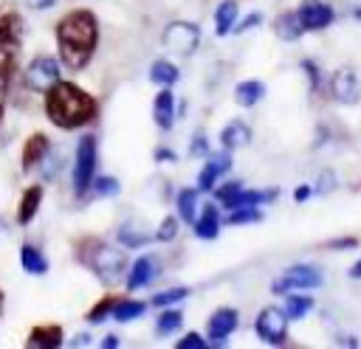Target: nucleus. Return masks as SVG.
I'll return each instance as SVG.
<instances>
[{
  "label": "nucleus",
  "instance_id": "45",
  "mask_svg": "<svg viewBox=\"0 0 361 349\" xmlns=\"http://www.w3.org/2000/svg\"><path fill=\"white\" fill-rule=\"evenodd\" d=\"M102 346H104V349L118 346V335H113V332H110V335H104V338H102Z\"/></svg>",
  "mask_w": 361,
  "mask_h": 349
},
{
  "label": "nucleus",
  "instance_id": "30",
  "mask_svg": "<svg viewBox=\"0 0 361 349\" xmlns=\"http://www.w3.org/2000/svg\"><path fill=\"white\" fill-rule=\"evenodd\" d=\"M259 220H262V211L257 205H237V208H228L226 225H248V222H259Z\"/></svg>",
  "mask_w": 361,
  "mask_h": 349
},
{
  "label": "nucleus",
  "instance_id": "43",
  "mask_svg": "<svg viewBox=\"0 0 361 349\" xmlns=\"http://www.w3.org/2000/svg\"><path fill=\"white\" fill-rule=\"evenodd\" d=\"M310 194H313V189H310V186H296L293 200H296V203H305V200H310Z\"/></svg>",
  "mask_w": 361,
  "mask_h": 349
},
{
  "label": "nucleus",
  "instance_id": "37",
  "mask_svg": "<svg viewBox=\"0 0 361 349\" xmlns=\"http://www.w3.org/2000/svg\"><path fill=\"white\" fill-rule=\"evenodd\" d=\"M175 234H178V220H175V217H164V220H161V225L155 228L152 239H158V242H172V239H175Z\"/></svg>",
  "mask_w": 361,
  "mask_h": 349
},
{
  "label": "nucleus",
  "instance_id": "35",
  "mask_svg": "<svg viewBox=\"0 0 361 349\" xmlns=\"http://www.w3.org/2000/svg\"><path fill=\"white\" fill-rule=\"evenodd\" d=\"M189 296V287H169V290H161L152 296V304L155 307H169V304H178Z\"/></svg>",
  "mask_w": 361,
  "mask_h": 349
},
{
  "label": "nucleus",
  "instance_id": "44",
  "mask_svg": "<svg viewBox=\"0 0 361 349\" xmlns=\"http://www.w3.org/2000/svg\"><path fill=\"white\" fill-rule=\"evenodd\" d=\"M155 160H175V155H172L166 146H158V149H155Z\"/></svg>",
  "mask_w": 361,
  "mask_h": 349
},
{
  "label": "nucleus",
  "instance_id": "29",
  "mask_svg": "<svg viewBox=\"0 0 361 349\" xmlns=\"http://www.w3.org/2000/svg\"><path fill=\"white\" fill-rule=\"evenodd\" d=\"M282 310H285L288 321H299V318H305V315L313 310V298H310V296H302V293H288Z\"/></svg>",
  "mask_w": 361,
  "mask_h": 349
},
{
  "label": "nucleus",
  "instance_id": "48",
  "mask_svg": "<svg viewBox=\"0 0 361 349\" xmlns=\"http://www.w3.org/2000/svg\"><path fill=\"white\" fill-rule=\"evenodd\" d=\"M355 17H361V8H358V11H355Z\"/></svg>",
  "mask_w": 361,
  "mask_h": 349
},
{
  "label": "nucleus",
  "instance_id": "13",
  "mask_svg": "<svg viewBox=\"0 0 361 349\" xmlns=\"http://www.w3.org/2000/svg\"><path fill=\"white\" fill-rule=\"evenodd\" d=\"M48 149H51V138H48L45 132H31V135L23 141V152H20V166H23V172H34L39 163H45Z\"/></svg>",
  "mask_w": 361,
  "mask_h": 349
},
{
  "label": "nucleus",
  "instance_id": "15",
  "mask_svg": "<svg viewBox=\"0 0 361 349\" xmlns=\"http://www.w3.org/2000/svg\"><path fill=\"white\" fill-rule=\"evenodd\" d=\"M62 343H65V332L59 324H37L25 338V346L31 349H59Z\"/></svg>",
  "mask_w": 361,
  "mask_h": 349
},
{
  "label": "nucleus",
  "instance_id": "10",
  "mask_svg": "<svg viewBox=\"0 0 361 349\" xmlns=\"http://www.w3.org/2000/svg\"><path fill=\"white\" fill-rule=\"evenodd\" d=\"M296 17H299L302 31H322L336 20L333 8L324 0H302L296 8Z\"/></svg>",
  "mask_w": 361,
  "mask_h": 349
},
{
  "label": "nucleus",
  "instance_id": "46",
  "mask_svg": "<svg viewBox=\"0 0 361 349\" xmlns=\"http://www.w3.org/2000/svg\"><path fill=\"white\" fill-rule=\"evenodd\" d=\"M350 276H353V279H361V259H358V262L350 267Z\"/></svg>",
  "mask_w": 361,
  "mask_h": 349
},
{
  "label": "nucleus",
  "instance_id": "6",
  "mask_svg": "<svg viewBox=\"0 0 361 349\" xmlns=\"http://www.w3.org/2000/svg\"><path fill=\"white\" fill-rule=\"evenodd\" d=\"M319 284H322V270L302 262V265H290L288 270H282V276L274 279L271 293L288 296L293 290H310V287H319Z\"/></svg>",
  "mask_w": 361,
  "mask_h": 349
},
{
  "label": "nucleus",
  "instance_id": "2",
  "mask_svg": "<svg viewBox=\"0 0 361 349\" xmlns=\"http://www.w3.org/2000/svg\"><path fill=\"white\" fill-rule=\"evenodd\" d=\"M48 121L59 129H79L85 124H90L99 115V101L96 96H90L85 87H79L76 82L68 79H56L48 90H45V104H42Z\"/></svg>",
  "mask_w": 361,
  "mask_h": 349
},
{
  "label": "nucleus",
  "instance_id": "39",
  "mask_svg": "<svg viewBox=\"0 0 361 349\" xmlns=\"http://www.w3.org/2000/svg\"><path fill=\"white\" fill-rule=\"evenodd\" d=\"M189 155H192V158H203V155H209V138L197 132V135L192 138V144H189Z\"/></svg>",
  "mask_w": 361,
  "mask_h": 349
},
{
  "label": "nucleus",
  "instance_id": "47",
  "mask_svg": "<svg viewBox=\"0 0 361 349\" xmlns=\"http://www.w3.org/2000/svg\"><path fill=\"white\" fill-rule=\"evenodd\" d=\"M0 312H3V290H0Z\"/></svg>",
  "mask_w": 361,
  "mask_h": 349
},
{
  "label": "nucleus",
  "instance_id": "20",
  "mask_svg": "<svg viewBox=\"0 0 361 349\" xmlns=\"http://www.w3.org/2000/svg\"><path fill=\"white\" fill-rule=\"evenodd\" d=\"M155 270H158V262H155V256H138V259L130 265V270H127V290H138V287H147V284L152 281Z\"/></svg>",
  "mask_w": 361,
  "mask_h": 349
},
{
  "label": "nucleus",
  "instance_id": "34",
  "mask_svg": "<svg viewBox=\"0 0 361 349\" xmlns=\"http://www.w3.org/2000/svg\"><path fill=\"white\" fill-rule=\"evenodd\" d=\"M90 189H93V194H99V197H116L118 191H121V183L116 180V177H107V174H96L93 177V183H90Z\"/></svg>",
  "mask_w": 361,
  "mask_h": 349
},
{
  "label": "nucleus",
  "instance_id": "1",
  "mask_svg": "<svg viewBox=\"0 0 361 349\" xmlns=\"http://www.w3.org/2000/svg\"><path fill=\"white\" fill-rule=\"evenodd\" d=\"M99 37H102V28L90 8H71L68 14H62L54 28L59 65L68 68L71 73L85 70L96 56Z\"/></svg>",
  "mask_w": 361,
  "mask_h": 349
},
{
  "label": "nucleus",
  "instance_id": "3",
  "mask_svg": "<svg viewBox=\"0 0 361 349\" xmlns=\"http://www.w3.org/2000/svg\"><path fill=\"white\" fill-rule=\"evenodd\" d=\"M73 253L87 270H93V276L104 287H113L127 276V256L118 248L102 242L99 236H82L73 245Z\"/></svg>",
  "mask_w": 361,
  "mask_h": 349
},
{
  "label": "nucleus",
  "instance_id": "42",
  "mask_svg": "<svg viewBox=\"0 0 361 349\" xmlns=\"http://www.w3.org/2000/svg\"><path fill=\"white\" fill-rule=\"evenodd\" d=\"M25 6H28V8H34V11H45V8L56 6V0H25Z\"/></svg>",
  "mask_w": 361,
  "mask_h": 349
},
{
  "label": "nucleus",
  "instance_id": "25",
  "mask_svg": "<svg viewBox=\"0 0 361 349\" xmlns=\"http://www.w3.org/2000/svg\"><path fill=\"white\" fill-rule=\"evenodd\" d=\"M197 194H200V189L197 186H186V189H180L178 191V197H175V205H178V214H180V220L183 222H195V217H197Z\"/></svg>",
  "mask_w": 361,
  "mask_h": 349
},
{
  "label": "nucleus",
  "instance_id": "22",
  "mask_svg": "<svg viewBox=\"0 0 361 349\" xmlns=\"http://www.w3.org/2000/svg\"><path fill=\"white\" fill-rule=\"evenodd\" d=\"M17 256H20V267H23L25 273H31V276H42V273H48V256H45L37 245H31V242L20 245Z\"/></svg>",
  "mask_w": 361,
  "mask_h": 349
},
{
  "label": "nucleus",
  "instance_id": "24",
  "mask_svg": "<svg viewBox=\"0 0 361 349\" xmlns=\"http://www.w3.org/2000/svg\"><path fill=\"white\" fill-rule=\"evenodd\" d=\"M262 96H265V84L259 79H245L234 87V101L240 107H254V104H259Z\"/></svg>",
  "mask_w": 361,
  "mask_h": 349
},
{
  "label": "nucleus",
  "instance_id": "5",
  "mask_svg": "<svg viewBox=\"0 0 361 349\" xmlns=\"http://www.w3.org/2000/svg\"><path fill=\"white\" fill-rule=\"evenodd\" d=\"M161 42L175 56H192L200 45V28L189 20H172V23H166Z\"/></svg>",
  "mask_w": 361,
  "mask_h": 349
},
{
  "label": "nucleus",
  "instance_id": "31",
  "mask_svg": "<svg viewBox=\"0 0 361 349\" xmlns=\"http://www.w3.org/2000/svg\"><path fill=\"white\" fill-rule=\"evenodd\" d=\"M116 239H118L124 248H141V245H147V242H149V234H147V231H141V228H135L133 222H127V225H121V228H118Z\"/></svg>",
  "mask_w": 361,
  "mask_h": 349
},
{
  "label": "nucleus",
  "instance_id": "41",
  "mask_svg": "<svg viewBox=\"0 0 361 349\" xmlns=\"http://www.w3.org/2000/svg\"><path fill=\"white\" fill-rule=\"evenodd\" d=\"M330 189H333V174H330V172H324V174H322V180H319V186H316V191H319V194H327Z\"/></svg>",
  "mask_w": 361,
  "mask_h": 349
},
{
  "label": "nucleus",
  "instance_id": "16",
  "mask_svg": "<svg viewBox=\"0 0 361 349\" xmlns=\"http://www.w3.org/2000/svg\"><path fill=\"white\" fill-rule=\"evenodd\" d=\"M42 194H45V189H42L39 183L23 189V194H20V200H17V208H14L17 225H28V222L37 217V211H39V205H42Z\"/></svg>",
  "mask_w": 361,
  "mask_h": 349
},
{
  "label": "nucleus",
  "instance_id": "4",
  "mask_svg": "<svg viewBox=\"0 0 361 349\" xmlns=\"http://www.w3.org/2000/svg\"><path fill=\"white\" fill-rule=\"evenodd\" d=\"M96 163H99V141L93 132H85L76 141V155H73V172H71V186L73 194L82 197L90 191V183L96 177Z\"/></svg>",
  "mask_w": 361,
  "mask_h": 349
},
{
  "label": "nucleus",
  "instance_id": "33",
  "mask_svg": "<svg viewBox=\"0 0 361 349\" xmlns=\"http://www.w3.org/2000/svg\"><path fill=\"white\" fill-rule=\"evenodd\" d=\"M183 326V312L180 310H164V312H158V318H155V332L158 335H172L175 329H180Z\"/></svg>",
  "mask_w": 361,
  "mask_h": 349
},
{
  "label": "nucleus",
  "instance_id": "26",
  "mask_svg": "<svg viewBox=\"0 0 361 349\" xmlns=\"http://www.w3.org/2000/svg\"><path fill=\"white\" fill-rule=\"evenodd\" d=\"M147 312V301H138V298H118L116 307H113V321L118 324H127V321H135Z\"/></svg>",
  "mask_w": 361,
  "mask_h": 349
},
{
  "label": "nucleus",
  "instance_id": "19",
  "mask_svg": "<svg viewBox=\"0 0 361 349\" xmlns=\"http://www.w3.org/2000/svg\"><path fill=\"white\" fill-rule=\"evenodd\" d=\"M248 141H251V129H248V124L240 121V118L228 121V124L220 129V146H223L226 152L243 149V146H248Z\"/></svg>",
  "mask_w": 361,
  "mask_h": 349
},
{
  "label": "nucleus",
  "instance_id": "9",
  "mask_svg": "<svg viewBox=\"0 0 361 349\" xmlns=\"http://www.w3.org/2000/svg\"><path fill=\"white\" fill-rule=\"evenodd\" d=\"M25 23L14 0H0V42H8L14 48H23Z\"/></svg>",
  "mask_w": 361,
  "mask_h": 349
},
{
  "label": "nucleus",
  "instance_id": "40",
  "mask_svg": "<svg viewBox=\"0 0 361 349\" xmlns=\"http://www.w3.org/2000/svg\"><path fill=\"white\" fill-rule=\"evenodd\" d=\"M262 23V14L259 11H254L251 17H245L243 23H234V34H243V31H248V28H254V25H259Z\"/></svg>",
  "mask_w": 361,
  "mask_h": 349
},
{
  "label": "nucleus",
  "instance_id": "38",
  "mask_svg": "<svg viewBox=\"0 0 361 349\" xmlns=\"http://www.w3.org/2000/svg\"><path fill=\"white\" fill-rule=\"evenodd\" d=\"M209 346V338H203L200 332H186L178 338V349H206Z\"/></svg>",
  "mask_w": 361,
  "mask_h": 349
},
{
  "label": "nucleus",
  "instance_id": "11",
  "mask_svg": "<svg viewBox=\"0 0 361 349\" xmlns=\"http://www.w3.org/2000/svg\"><path fill=\"white\" fill-rule=\"evenodd\" d=\"M237 324H240V312L234 307L214 310L209 315V321H206V338H209V343H226V338L237 329Z\"/></svg>",
  "mask_w": 361,
  "mask_h": 349
},
{
  "label": "nucleus",
  "instance_id": "36",
  "mask_svg": "<svg viewBox=\"0 0 361 349\" xmlns=\"http://www.w3.org/2000/svg\"><path fill=\"white\" fill-rule=\"evenodd\" d=\"M240 189H243V183H237V180H231V183H223V186H214V200L220 203V205H231L234 203V197L240 194Z\"/></svg>",
  "mask_w": 361,
  "mask_h": 349
},
{
  "label": "nucleus",
  "instance_id": "12",
  "mask_svg": "<svg viewBox=\"0 0 361 349\" xmlns=\"http://www.w3.org/2000/svg\"><path fill=\"white\" fill-rule=\"evenodd\" d=\"M17 53L20 48L0 42V124L6 118V104H8V90H11V79L17 70Z\"/></svg>",
  "mask_w": 361,
  "mask_h": 349
},
{
  "label": "nucleus",
  "instance_id": "18",
  "mask_svg": "<svg viewBox=\"0 0 361 349\" xmlns=\"http://www.w3.org/2000/svg\"><path fill=\"white\" fill-rule=\"evenodd\" d=\"M220 222H223V217H220L217 205H214V203H206V205L197 211L195 222H192L195 236H200V239H217V234H220Z\"/></svg>",
  "mask_w": 361,
  "mask_h": 349
},
{
  "label": "nucleus",
  "instance_id": "28",
  "mask_svg": "<svg viewBox=\"0 0 361 349\" xmlns=\"http://www.w3.org/2000/svg\"><path fill=\"white\" fill-rule=\"evenodd\" d=\"M149 82L158 87H172L175 82H178V68L172 65V62H166V59H158V62H152L149 65Z\"/></svg>",
  "mask_w": 361,
  "mask_h": 349
},
{
  "label": "nucleus",
  "instance_id": "17",
  "mask_svg": "<svg viewBox=\"0 0 361 349\" xmlns=\"http://www.w3.org/2000/svg\"><path fill=\"white\" fill-rule=\"evenodd\" d=\"M152 121L164 132L172 129V124H175V96H172L169 87H161L155 93V99H152Z\"/></svg>",
  "mask_w": 361,
  "mask_h": 349
},
{
  "label": "nucleus",
  "instance_id": "32",
  "mask_svg": "<svg viewBox=\"0 0 361 349\" xmlns=\"http://www.w3.org/2000/svg\"><path fill=\"white\" fill-rule=\"evenodd\" d=\"M118 298H121V296H113V293H110V296H104V298H99V301L85 312V321H87V324H102V321L113 312V307H116V301H118Z\"/></svg>",
  "mask_w": 361,
  "mask_h": 349
},
{
  "label": "nucleus",
  "instance_id": "27",
  "mask_svg": "<svg viewBox=\"0 0 361 349\" xmlns=\"http://www.w3.org/2000/svg\"><path fill=\"white\" fill-rule=\"evenodd\" d=\"M276 34H279V39H285V42H296L299 37H302V25H299V17H296V11H282L279 17H276Z\"/></svg>",
  "mask_w": 361,
  "mask_h": 349
},
{
  "label": "nucleus",
  "instance_id": "7",
  "mask_svg": "<svg viewBox=\"0 0 361 349\" xmlns=\"http://www.w3.org/2000/svg\"><path fill=\"white\" fill-rule=\"evenodd\" d=\"M56 79H59V59L51 56V53H37V56L25 65V70H23L25 87H31V90H37V93H45Z\"/></svg>",
  "mask_w": 361,
  "mask_h": 349
},
{
  "label": "nucleus",
  "instance_id": "21",
  "mask_svg": "<svg viewBox=\"0 0 361 349\" xmlns=\"http://www.w3.org/2000/svg\"><path fill=\"white\" fill-rule=\"evenodd\" d=\"M228 166H231L228 155L209 158V160L203 163L200 174H197V189H200V191H212V189H214V183H217V177H220L223 172H228Z\"/></svg>",
  "mask_w": 361,
  "mask_h": 349
},
{
  "label": "nucleus",
  "instance_id": "23",
  "mask_svg": "<svg viewBox=\"0 0 361 349\" xmlns=\"http://www.w3.org/2000/svg\"><path fill=\"white\" fill-rule=\"evenodd\" d=\"M240 17V6L237 0H220L214 8V34L217 37H228L234 31V23Z\"/></svg>",
  "mask_w": 361,
  "mask_h": 349
},
{
  "label": "nucleus",
  "instance_id": "14",
  "mask_svg": "<svg viewBox=\"0 0 361 349\" xmlns=\"http://www.w3.org/2000/svg\"><path fill=\"white\" fill-rule=\"evenodd\" d=\"M330 93L341 104H353L358 99V73L353 68H338L330 76Z\"/></svg>",
  "mask_w": 361,
  "mask_h": 349
},
{
  "label": "nucleus",
  "instance_id": "8",
  "mask_svg": "<svg viewBox=\"0 0 361 349\" xmlns=\"http://www.w3.org/2000/svg\"><path fill=\"white\" fill-rule=\"evenodd\" d=\"M254 332H257L265 343H271V346L282 343V341L288 338V315H285V310H282V307H265V310L254 318Z\"/></svg>",
  "mask_w": 361,
  "mask_h": 349
}]
</instances>
